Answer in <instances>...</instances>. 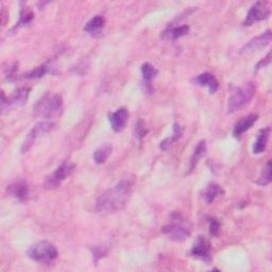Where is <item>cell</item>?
Returning a JSON list of instances; mask_svg holds the SVG:
<instances>
[{"instance_id":"6da1fadb","label":"cell","mask_w":272,"mask_h":272,"mask_svg":"<svg viewBox=\"0 0 272 272\" xmlns=\"http://www.w3.org/2000/svg\"><path fill=\"white\" fill-rule=\"evenodd\" d=\"M133 192V183L123 180L101 195L96 202V211L100 214H115L126 207Z\"/></svg>"},{"instance_id":"7a4b0ae2","label":"cell","mask_w":272,"mask_h":272,"mask_svg":"<svg viewBox=\"0 0 272 272\" xmlns=\"http://www.w3.org/2000/svg\"><path fill=\"white\" fill-rule=\"evenodd\" d=\"M63 110V98L58 94L47 92L38 99L33 105V115L40 118H54Z\"/></svg>"},{"instance_id":"3957f363","label":"cell","mask_w":272,"mask_h":272,"mask_svg":"<svg viewBox=\"0 0 272 272\" xmlns=\"http://www.w3.org/2000/svg\"><path fill=\"white\" fill-rule=\"evenodd\" d=\"M162 232L173 242L182 243L190 236L191 230L188 221L181 214L174 213L170 216V221L163 227Z\"/></svg>"},{"instance_id":"277c9868","label":"cell","mask_w":272,"mask_h":272,"mask_svg":"<svg viewBox=\"0 0 272 272\" xmlns=\"http://www.w3.org/2000/svg\"><path fill=\"white\" fill-rule=\"evenodd\" d=\"M255 94V85L252 82L246 83L232 91L228 102V114L243 110L251 102Z\"/></svg>"},{"instance_id":"5b68a950","label":"cell","mask_w":272,"mask_h":272,"mask_svg":"<svg viewBox=\"0 0 272 272\" xmlns=\"http://www.w3.org/2000/svg\"><path fill=\"white\" fill-rule=\"evenodd\" d=\"M58 254L57 247L47 240L35 243L27 251L29 258L37 263H51L58 258Z\"/></svg>"},{"instance_id":"8992f818","label":"cell","mask_w":272,"mask_h":272,"mask_svg":"<svg viewBox=\"0 0 272 272\" xmlns=\"http://www.w3.org/2000/svg\"><path fill=\"white\" fill-rule=\"evenodd\" d=\"M75 165L71 162H64L54 172L46 178L45 187L47 189L57 188L61 183L66 180V178L74 173Z\"/></svg>"},{"instance_id":"52a82bcc","label":"cell","mask_w":272,"mask_h":272,"mask_svg":"<svg viewBox=\"0 0 272 272\" xmlns=\"http://www.w3.org/2000/svg\"><path fill=\"white\" fill-rule=\"evenodd\" d=\"M53 127H54V123L50 122V121H41V122L36 123L35 126L32 128V130L29 132V134L27 135L24 144H22L21 152L22 153L28 152L31 149V147H32L34 145V143L37 141V139L46 135L47 133H49V132L53 129Z\"/></svg>"},{"instance_id":"ba28073f","label":"cell","mask_w":272,"mask_h":272,"mask_svg":"<svg viewBox=\"0 0 272 272\" xmlns=\"http://www.w3.org/2000/svg\"><path fill=\"white\" fill-rule=\"evenodd\" d=\"M270 15L269 4L267 1H258L255 2L249 10L247 16L245 18L244 25L246 27H250L255 22L267 19Z\"/></svg>"},{"instance_id":"9c48e42d","label":"cell","mask_w":272,"mask_h":272,"mask_svg":"<svg viewBox=\"0 0 272 272\" xmlns=\"http://www.w3.org/2000/svg\"><path fill=\"white\" fill-rule=\"evenodd\" d=\"M190 255L197 260L209 263L212 261V247L207 239L199 236L190 249Z\"/></svg>"},{"instance_id":"30bf717a","label":"cell","mask_w":272,"mask_h":272,"mask_svg":"<svg viewBox=\"0 0 272 272\" xmlns=\"http://www.w3.org/2000/svg\"><path fill=\"white\" fill-rule=\"evenodd\" d=\"M272 41V33L270 30H267L266 32L262 33L261 35L256 36L250 42H248L244 47L240 49V53L245 54V53H251L254 51L261 50L263 48H265L266 46H268Z\"/></svg>"},{"instance_id":"8fae6325","label":"cell","mask_w":272,"mask_h":272,"mask_svg":"<svg viewBox=\"0 0 272 272\" xmlns=\"http://www.w3.org/2000/svg\"><path fill=\"white\" fill-rule=\"evenodd\" d=\"M108 121L111 123V127L115 132H120L126 128L128 119H129V112L126 107H120L115 112L107 114Z\"/></svg>"},{"instance_id":"7c38bea8","label":"cell","mask_w":272,"mask_h":272,"mask_svg":"<svg viewBox=\"0 0 272 272\" xmlns=\"http://www.w3.org/2000/svg\"><path fill=\"white\" fill-rule=\"evenodd\" d=\"M6 191L11 197L15 198L16 200L25 201L29 195V186L22 180L14 181L10 185H7Z\"/></svg>"},{"instance_id":"4fadbf2b","label":"cell","mask_w":272,"mask_h":272,"mask_svg":"<svg viewBox=\"0 0 272 272\" xmlns=\"http://www.w3.org/2000/svg\"><path fill=\"white\" fill-rule=\"evenodd\" d=\"M191 82L195 85H198V87L206 88L211 94L216 92L219 87L218 81H217L216 78L209 73H203V74L197 76L196 78H193Z\"/></svg>"},{"instance_id":"5bb4252c","label":"cell","mask_w":272,"mask_h":272,"mask_svg":"<svg viewBox=\"0 0 272 272\" xmlns=\"http://www.w3.org/2000/svg\"><path fill=\"white\" fill-rule=\"evenodd\" d=\"M258 119H259V115L256 114H250L246 116V117L242 118L235 123L234 129H233V135H234V137L236 138H239L245 133V132H247L249 129L252 128L253 124L258 121Z\"/></svg>"},{"instance_id":"9a60e30c","label":"cell","mask_w":272,"mask_h":272,"mask_svg":"<svg viewBox=\"0 0 272 272\" xmlns=\"http://www.w3.org/2000/svg\"><path fill=\"white\" fill-rule=\"evenodd\" d=\"M189 32V27L187 25H182L180 27H170L167 28L164 32L162 33V38L166 41H176L178 38H181L187 35Z\"/></svg>"},{"instance_id":"2e32d148","label":"cell","mask_w":272,"mask_h":272,"mask_svg":"<svg viewBox=\"0 0 272 272\" xmlns=\"http://www.w3.org/2000/svg\"><path fill=\"white\" fill-rule=\"evenodd\" d=\"M270 133H271L270 127H267L265 129H262L260 131L258 138H256V141H255L254 146H253L254 154H261V153H263L264 151L266 150V147H267V143H268Z\"/></svg>"},{"instance_id":"e0dca14e","label":"cell","mask_w":272,"mask_h":272,"mask_svg":"<svg viewBox=\"0 0 272 272\" xmlns=\"http://www.w3.org/2000/svg\"><path fill=\"white\" fill-rule=\"evenodd\" d=\"M105 26V19L101 15H96V16L90 19L87 25L84 26V31L90 34H97L101 30H102Z\"/></svg>"},{"instance_id":"ac0fdd59","label":"cell","mask_w":272,"mask_h":272,"mask_svg":"<svg viewBox=\"0 0 272 272\" xmlns=\"http://www.w3.org/2000/svg\"><path fill=\"white\" fill-rule=\"evenodd\" d=\"M206 153V142L205 141H200L197 146L195 150H193L192 152V155L190 158V162H189V167H188V170L189 173H191L193 169L196 168V166L198 165L199 161L204 157Z\"/></svg>"},{"instance_id":"d6986e66","label":"cell","mask_w":272,"mask_h":272,"mask_svg":"<svg viewBox=\"0 0 272 272\" xmlns=\"http://www.w3.org/2000/svg\"><path fill=\"white\" fill-rule=\"evenodd\" d=\"M223 189L220 185L216 183H209L203 190V199L206 203H212L216 198L223 195Z\"/></svg>"},{"instance_id":"ffe728a7","label":"cell","mask_w":272,"mask_h":272,"mask_svg":"<svg viewBox=\"0 0 272 272\" xmlns=\"http://www.w3.org/2000/svg\"><path fill=\"white\" fill-rule=\"evenodd\" d=\"M29 89H19L16 91H14V94L10 99H7V104L9 105H17L21 106L24 105L29 98Z\"/></svg>"},{"instance_id":"44dd1931","label":"cell","mask_w":272,"mask_h":272,"mask_svg":"<svg viewBox=\"0 0 272 272\" xmlns=\"http://www.w3.org/2000/svg\"><path fill=\"white\" fill-rule=\"evenodd\" d=\"M112 146L105 144L103 146L99 147V148L92 154V159H94L95 163L98 165L104 164V163L107 161V159L110 158V155L112 153Z\"/></svg>"},{"instance_id":"7402d4cb","label":"cell","mask_w":272,"mask_h":272,"mask_svg":"<svg viewBox=\"0 0 272 272\" xmlns=\"http://www.w3.org/2000/svg\"><path fill=\"white\" fill-rule=\"evenodd\" d=\"M159 72L158 69L155 68L150 63H145L142 65V75H143V80L146 88L150 89L151 88V82L155 77L158 76Z\"/></svg>"},{"instance_id":"603a6c76","label":"cell","mask_w":272,"mask_h":272,"mask_svg":"<svg viewBox=\"0 0 272 272\" xmlns=\"http://www.w3.org/2000/svg\"><path fill=\"white\" fill-rule=\"evenodd\" d=\"M33 18H34L33 12L31 11L29 7H22L21 11H20V15H19V21L11 29L10 33L14 32L15 30L19 29L20 27H24L26 25H29L30 22L33 20Z\"/></svg>"},{"instance_id":"cb8c5ba5","label":"cell","mask_w":272,"mask_h":272,"mask_svg":"<svg viewBox=\"0 0 272 272\" xmlns=\"http://www.w3.org/2000/svg\"><path fill=\"white\" fill-rule=\"evenodd\" d=\"M183 127H181L180 124L179 123H175L174 124V134L172 137H168L166 139H164V141H163L161 143V149L163 150H167L170 146H172L175 142H177L179 138H181V136L183 135Z\"/></svg>"},{"instance_id":"d4e9b609","label":"cell","mask_w":272,"mask_h":272,"mask_svg":"<svg viewBox=\"0 0 272 272\" xmlns=\"http://www.w3.org/2000/svg\"><path fill=\"white\" fill-rule=\"evenodd\" d=\"M48 73V67L46 65H41L33 68L32 71L24 75V79H38V78L44 77Z\"/></svg>"},{"instance_id":"484cf974","label":"cell","mask_w":272,"mask_h":272,"mask_svg":"<svg viewBox=\"0 0 272 272\" xmlns=\"http://www.w3.org/2000/svg\"><path fill=\"white\" fill-rule=\"evenodd\" d=\"M271 173H272L271 162L268 161L266 167L263 169L262 175H261V177H260V179H259L258 183H259L260 185H262V186H266V185H268V184L271 182V179H272Z\"/></svg>"},{"instance_id":"4316f807","label":"cell","mask_w":272,"mask_h":272,"mask_svg":"<svg viewBox=\"0 0 272 272\" xmlns=\"http://www.w3.org/2000/svg\"><path fill=\"white\" fill-rule=\"evenodd\" d=\"M208 225H209V233H211V234L213 236H217V235H219V233H220V223L219 221L217 220L216 218H209L208 219Z\"/></svg>"},{"instance_id":"83f0119b","label":"cell","mask_w":272,"mask_h":272,"mask_svg":"<svg viewBox=\"0 0 272 272\" xmlns=\"http://www.w3.org/2000/svg\"><path fill=\"white\" fill-rule=\"evenodd\" d=\"M135 132H136V135L139 139H142L147 134V132H148L145 129V123L143 122L142 119H139L137 121L136 126H135Z\"/></svg>"},{"instance_id":"f1b7e54d","label":"cell","mask_w":272,"mask_h":272,"mask_svg":"<svg viewBox=\"0 0 272 272\" xmlns=\"http://www.w3.org/2000/svg\"><path fill=\"white\" fill-rule=\"evenodd\" d=\"M270 62H271V52H269L267 54V57L265 59H263L262 61H260L258 65L255 66V69H254V73H258L260 69L264 68V67H266L268 64H270Z\"/></svg>"},{"instance_id":"f546056e","label":"cell","mask_w":272,"mask_h":272,"mask_svg":"<svg viewBox=\"0 0 272 272\" xmlns=\"http://www.w3.org/2000/svg\"><path fill=\"white\" fill-rule=\"evenodd\" d=\"M105 254L104 249L100 248V247H95L94 250H92V258H94L95 262L97 263L101 258H103Z\"/></svg>"}]
</instances>
